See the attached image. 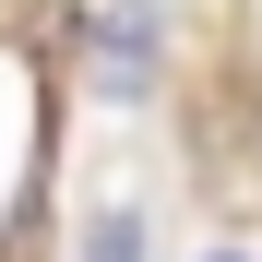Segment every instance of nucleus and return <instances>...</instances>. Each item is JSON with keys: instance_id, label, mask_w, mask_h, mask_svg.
Masks as SVG:
<instances>
[{"instance_id": "f03ea898", "label": "nucleus", "mask_w": 262, "mask_h": 262, "mask_svg": "<svg viewBox=\"0 0 262 262\" xmlns=\"http://www.w3.org/2000/svg\"><path fill=\"white\" fill-rule=\"evenodd\" d=\"M83 262H155V227H143V214H107V227H96V250H83Z\"/></svg>"}, {"instance_id": "f257e3e1", "label": "nucleus", "mask_w": 262, "mask_h": 262, "mask_svg": "<svg viewBox=\"0 0 262 262\" xmlns=\"http://www.w3.org/2000/svg\"><path fill=\"white\" fill-rule=\"evenodd\" d=\"M155 60H167V12H155V0H119V12L96 24V96H143V83H155Z\"/></svg>"}, {"instance_id": "7ed1b4c3", "label": "nucleus", "mask_w": 262, "mask_h": 262, "mask_svg": "<svg viewBox=\"0 0 262 262\" xmlns=\"http://www.w3.org/2000/svg\"><path fill=\"white\" fill-rule=\"evenodd\" d=\"M203 262H250V250H203Z\"/></svg>"}]
</instances>
